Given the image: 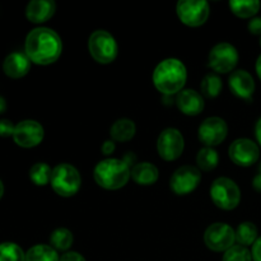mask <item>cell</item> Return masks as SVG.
Masks as SVG:
<instances>
[{
  "mask_svg": "<svg viewBox=\"0 0 261 261\" xmlns=\"http://www.w3.org/2000/svg\"><path fill=\"white\" fill-rule=\"evenodd\" d=\"M25 55L32 63L48 65L60 58L63 43L58 33L51 28L38 27L31 31L25 37Z\"/></svg>",
  "mask_w": 261,
  "mask_h": 261,
  "instance_id": "6da1fadb",
  "label": "cell"
},
{
  "mask_svg": "<svg viewBox=\"0 0 261 261\" xmlns=\"http://www.w3.org/2000/svg\"><path fill=\"white\" fill-rule=\"evenodd\" d=\"M135 161L133 153L125 155L122 160L106 158L97 163L93 177L101 188L106 190H117L124 188L132 177V163Z\"/></svg>",
  "mask_w": 261,
  "mask_h": 261,
  "instance_id": "7a4b0ae2",
  "label": "cell"
},
{
  "mask_svg": "<svg viewBox=\"0 0 261 261\" xmlns=\"http://www.w3.org/2000/svg\"><path fill=\"white\" fill-rule=\"evenodd\" d=\"M188 79V71L182 61L178 59L162 60L153 71V83L165 96L180 93Z\"/></svg>",
  "mask_w": 261,
  "mask_h": 261,
  "instance_id": "3957f363",
  "label": "cell"
},
{
  "mask_svg": "<svg viewBox=\"0 0 261 261\" xmlns=\"http://www.w3.org/2000/svg\"><path fill=\"white\" fill-rule=\"evenodd\" d=\"M51 188L58 195L70 198L75 195L82 185V178L78 170L68 163H60L53 168L51 175Z\"/></svg>",
  "mask_w": 261,
  "mask_h": 261,
  "instance_id": "277c9868",
  "label": "cell"
},
{
  "mask_svg": "<svg viewBox=\"0 0 261 261\" xmlns=\"http://www.w3.org/2000/svg\"><path fill=\"white\" fill-rule=\"evenodd\" d=\"M88 50L92 58L99 64H110L116 59L119 47L114 36L107 31H94L88 40Z\"/></svg>",
  "mask_w": 261,
  "mask_h": 261,
  "instance_id": "5b68a950",
  "label": "cell"
},
{
  "mask_svg": "<svg viewBox=\"0 0 261 261\" xmlns=\"http://www.w3.org/2000/svg\"><path fill=\"white\" fill-rule=\"evenodd\" d=\"M211 198L218 208L232 211L241 201V191L233 180L228 177H219L212 184Z\"/></svg>",
  "mask_w": 261,
  "mask_h": 261,
  "instance_id": "8992f818",
  "label": "cell"
},
{
  "mask_svg": "<svg viewBox=\"0 0 261 261\" xmlns=\"http://www.w3.org/2000/svg\"><path fill=\"white\" fill-rule=\"evenodd\" d=\"M178 18L189 27H199L208 20L211 9L205 0H180L176 7Z\"/></svg>",
  "mask_w": 261,
  "mask_h": 261,
  "instance_id": "52a82bcc",
  "label": "cell"
},
{
  "mask_svg": "<svg viewBox=\"0 0 261 261\" xmlns=\"http://www.w3.org/2000/svg\"><path fill=\"white\" fill-rule=\"evenodd\" d=\"M236 241V232L226 223H213L206 228L204 242L211 250L216 252H226Z\"/></svg>",
  "mask_w": 261,
  "mask_h": 261,
  "instance_id": "ba28073f",
  "label": "cell"
},
{
  "mask_svg": "<svg viewBox=\"0 0 261 261\" xmlns=\"http://www.w3.org/2000/svg\"><path fill=\"white\" fill-rule=\"evenodd\" d=\"M209 66L217 73H229L239 63V53L236 47L228 42H221L209 53Z\"/></svg>",
  "mask_w": 261,
  "mask_h": 261,
  "instance_id": "9c48e42d",
  "label": "cell"
},
{
  "mask_svg": "<svg viewBox=\"0 0 261 261\" xmlns=\"http://www.w3.org/2000/svg\"><path fill=\"white\" fill-rule=\"evenodd\" d=\"M185 140L177 129L168 127L160 134L157 140V150L165 161H175L182 154Z\"/></svg>",
  "mask_w": 261,
  "mask_h": 261,
  "instance_id": "30bf717a",
  "label": "cell"
},
{
  "mask_svg": "<svg viewBox=\"0 0 261 261\" xmlns=\"http://www.w3.org/2000/svg\"><path fill=\"white\" fill-rule=\"evenodd\" d=\"M228 154L234 165L241 166V167H250L259 160L260 149L256 143L252 140L240 138L229 145Z\"/></svg>",
  "mask_w": 261,
  "mask_h": 261,
  "instance_id": "8fae6325",
  "label": "cell"
},
{
  "mask_svg": "<svg viewBox=\"0 0 261 261\" xmlns=\"http://www.w3.org/2000/svg\"><path fill=\"white\" fill-rule=\"evenodd\" d=\"M200 170L194 166H182L177 168L171 177V189L177 195H188L193 193L200 184Z\"/></svg>",
  "mask_w": 261,
  "mask_h": 261,
  "instance_id": "7c38bea8",
  "label": "cell"
},
{
  "mask_svg": "<svg viewBox=\"0 0 261 261\" xmlns=\"http://www.w3.org/2000/svg\"><path fill=\"white\" fill-rule=\"evenodd\" d=\"M228 134V126L226 121L221 117H208L203 121V124L199 126V140L203 143L205 147H216L221 144L226 139Z\"/></svg>",
  "mask_w": 261,
  "mask_h": 261,
  "instance_id": "4fadbf2b",
  "label": "cell"
},
{
  "mask_svg": "<svg viewBox=\"0 0 261 261\" xmlns=\"http://www.w3.org/2000/svg\"><path fill=\"white\" fill-rule=\"evenodd\" d=\"M43 135L45 132L40 122L35 120H23L15 125L13 139L19 147L33 148L42 142Z\"/></svg>",
  "mask_w": 261,
  "mask_h": 261,
  "instance_id": "5bb4252c",
  "label": "cell"
},
{
  "mask_svg": "<svg viewBox=\"0 0 261 261\" xmlns=\"http://www.w3.org/2000/svg\"><path fill=\"white\" fill-rule=\"evenodd\" d=\"M229 88L232 93L240 98L251 101V97L255 92V81L251 74L246 70H236L229 75Z\"/></svg>",
  "mask_w": 261,
  "mask_h": 261,
  "instance_id": "9a60e30c",
  "label": "cell"
},
{
  "mask_svg": "<svg viewBox=\"0 0 261 261\" xmlns=\"http://www.w3.org/2000/svg\"><path fill=\"white\" fill-rule=\"evenodd\" d=\"M176 105L182 114L189 116L199 115L204 110L203 96L194 89H182L177 93Z\"/></svg>",
  "mask_w": 261,
  "mask_h": 261,
  "instance_id": "2e32d148",
  "label": "cell"
},
{
  "mask_svg": "<svg viewBox=\"0 0 261 261\" xmlns=\"http://www.w3.org/2000/svg\"><path fill=\"white\" fill-rule=\"evenodd\" d=\"M31 69V60L28 59V56L25 55V53H19V51H15V53L9 54V55L5 58L4 63H3V70L7 74L9 78L18 79L22 78V76L27 75V73Z\"/></svg>",
  "mask_w": 261,
  "mask_h": 261,
  "instance_id": "e0dca14e",
  "label": "cell"
},
{
  "mask_svg": "<svg viewBox=\"0 0 261 261\" xmlns=\"http://www.w3.org/2000/svg\"><path fill=\"white\" fill-rule=\"evenodd\" d=\"M55 9L53 0H32L25 7V17L32 23H43L53 17Z\"/></svg>",
  "mask_w": 261,
  "mask_h": 261,
  "instance_id": "ac0fdd59",
  "label": "cell"
},
{
  "mask_svg": "<svg viewBox=\"0 0 261 261\" xmlns=\"http://www.w3.org/2000/svg\"><path fill=\"white\" fill-rule=\"evenodd\" d=\"M132 177L139 185L149 186L157 182L158 177H160V172H158V168L153 163H135L132 168Z\"/></svg>",
  "mask_w": 261,
  "mask_h": 261,
  "instance_id": "d6986e66",
  "label": "cell"
},
{
  "mask_svg": "<svg viewBox=\"0 0 261 261\" xmlns=\"http://www.w3.org/2000/svg\"><path fill=\"white\" fill-rule=\"evenodd\" d=\"M135 133H137V126L130 119L116 120L110 129V134L115 142H127L134 138Z\"/></svg>",
  "mask_w": 261,
  "mask_h": 261,
  "instance_id": "ffe728a7",
  "label": "cell"
},
{
  "mask_svg": "<svg viewBox=\"0 0 261 261\" xmlns=\"http://www.w3.org/2000/svg\"><path fill=\"white\" fill-rule=\"evenodd\" d=\"M261 4L257 0H231L229 8L240 18H251L259 12Z\"/></svg>",
  "mask_w": 261,
  "mask_h": 261,
  "instance_id": "44dd1931",
  "label": "cell"
},
{
  "mask_svg": "<svg viewBox=\"0 0 261 261\" xmlns=\"http://www.w3.org/2000/svg\"><path fill=\"white\" fill-rule=\"evenodd\" d=\"M25 261H60V257L48 245H35L25 252Z\"/></svg>",
  "mask_w": 261,
  "mask_h": 261,
  "instance_id": "7402d4cb",
  "label": "cell"
},
{
  "mask_svg": "<svg viewBox=\"0 0 261 261\" xmlns=\"http://www.w3.org/2000/svg\"><path fill=\"white\" fill-rule=\"evenodd\" d=\"M236 241L241 246H251L256 242L257 237V228L254 223L251 222H244L237 227L236 231Z\"/></svg>",
  "mask_w": 261,
  "mask_h": 261,
  "instance_id": "603a6c76",
  "label": "cell"
},
{
  "mask_svg": "<svg viewBox=\"0 0 261 261\" xmlns=\"http://www.w3.org/2000/svg\"><path fill=\"white\" fill-rule=\"evenodd\" d=\"M73 245V233L66 228H58L51 233L50 246L56 251H66Z\"/></svg>",
  "mask_w": 261,
  "mask_h": 261,
  "instance_id": "cb8c5ba5",
  "label": "cell"
},
{
  "mask_svg": "<svg viewBox=\"0 0 261 261\" xmlns=\"http://www.w3.org/2000/svg\"><path fill=\"white\" fill-rule=\"evenodd\" d=\"M219 157L216 149L211 147L201 148L196 155L198 167L203 171H213L218 166Z\"/></svg>",
  "mask_w": 261,
  "mask_h": 261,
  "instance_id": "d4e9b609",
  "label": "cell"
},
{
  "mask_svg": "<svg viewBox=\"0 0 261 261\" xmlns=\"http://www.w3.org/2000/svg\"><path fill=\"white\" fill-rule=\"evenodd\" d=\"M51 175H53V170L47 163H36L31 167L30 170V178L35 185L37 186H45L51 181Z\"/></svg>",
  "mask_w": 261,
  "mask_h": 261,
  "instance_id": "484cf974",
  "label": "cell"
},
{
  "mask_svg": "<svg viewBox=\"0 0 261 261\" xmlns=\"http://www.w3.org/2000/svg\"><path fill=\"white\" fill-rule=\"evenodd\" d=\"M200 89L203 94L208 98H214L222 91V81L216 74H206L200 84Z\"/></svg>",
  "mask_w": 261,
  "mask_h": 261,
  "instance_id": "4316f807",
  "label": "cell"
},
{
  "mask_svg": "<svg viewBox=\"0 0 261 261\" xmlns=\"http://www.w3.org/2000/svg\"><path fill=\"white\" fill-rule=\"evenodd\" d=\"M0 261H25L23 250L13 242L0 244Z\"/></svg>",
  "mask_w": 261,
  "mask_h": 261,
  "instance_id": "83f0119b",
  "label": "cell"
},
{
  "mask_svg": "<svg viewBox=\"0 0 261 261\" xmlns=\"http://www.w3.org/2000/svg\"><path fill=\"white\" fill-rule=\"evenodd\" d=\"M223 261H252V255L247 247L233 245L224 252Z\"/></svg>",
  "mask_w": 261,
  "mask_h": 261,
  "instance_id": "f1b7e54d",
  "label": "cell"
},
{
  "mask_svg": "<svg viewBox=\"0 0 261 261\" xmlns=\"http://www.w3.org/2000/svg\"><path fill=\"white\" fill-rule=\"evenodd\" d=\"M14 129H15V125H13V122L10 121V120H7V119L0 120V137L3 138L13 137V134H14Z\"/></svg>",
  "mask_w": 261,
  "mask_h": 261,
  "instance_id": "f546056e",
  "label": "cell"
},
{
  "mask_svg": "<svg viewBox=\"0 0 261 261\" xmlns=\"http://www.w3.org/2000/svg\"><path fill=\"white\" fill-rule=\"evenodd\" d=\"M249 31L250 33L256 36H261V17H254L249 22Z\"/></svg>",
  "mask_w": 261,
  "mask_h": 261,
  "instance_id": "4dcf8cb0",
  "label": "cell"
},
{
  "mask_svg": "<svg viewBox=\"0 0 261 261\" xmlns=\"http://www.w3.org/2000/svg\"><path fill=\"white\" fill-rule=\"evenodd\" d=\"M60 261H86V259H84L81 254H78V252L69 251L65 252V254L60 257Z\"/></svg>",
  "mask_w": 261,
  "mask_h": 261,
  "instance_id": "1f68e13d",
  "label": "cell"
},
{
  "mask_svg": "<svg viewBox=\"0 0 261 261\" xmlns=\"http://www.w3.org/2000/svg\"><path fill=\"white\" fill-rule=\"evenodd\" d=\"M251 255L254 261H261V237L256 240L254 245H252Z\"/></svg>",
  "mask_w": 261,
  "mask_h": 261,
  "instance_id": "d6a6232c",
  "label": "cell"
},
{
  "mask_svg": "<svg viewBox=\"0 0 261 261\" xmlns=\"http://www.w3.org/2000/svg\"><path fill=\"white\" fill-rule=\"evenodd\" d=\"M115 148H116V147H115L114 140H106V142L102 144L101 150H102V153H103L105 155H110V154H112V153L115 152Z\"/></svg>",
  "mask_w": 261,
  "mask_h": 261,
  "instance_id": "836d02e7",
  "label": "cell"
},
{
  "mask_svg": "<svg viewBox=\"0 0 261 261\" xmlns=\"http://www.w3.org/2000/svg\"><path fill=\"white\" fill-rule=\"evenodd\" d=\"M252 186L255 188V190L261 191V165L259 167V172H257V175L255 176L254 181H252Z\"/></svg>",
  "mask_w": 261,
  "mask_h": 261,
  "instance_id": "e575fe53",
  "label": "cell"
},
{
  "mask_svg": "<svg viewBox=\"0 0 261 261\" xmlns=\"http://www.w3.org/2000/svg\"><path fill=\"white\" fill-rule=\"evenodd\" d=\"M255 135H256V140L257 143L261 145V117L257 120L256 126H255Z\"/></svg>",
  "mask_w": 261,
  "mask_h": 261,
  "instance_id": "d590c367",
  "label": "cell"
},
{
  "mask_svg": "<svg viewBox=\"0 0 261 261\" xmlns=\"http://www.w3.org/2000/svg\"><path fill=\"white\" fill-rule=\"evenodd\" d=\"M255 68H256V73H257V75H259V78L261 81V55L259 56V58H257L256 66H255Z\"/></svg>",
  "mask_w": 261,
  "mask_h": 261,
  "instance_id": "8d00e7d4",
  "label": "cell"
},
{
  "mask_svg": "<svg viewBox=\"0 0 261 261\" xmlns=\"http://www.w3.org/2000/svg\"><path fill=\"white\" fill-rule=\"evenodd\" d=\"M5 110H7V102H5L3 97H0V114H3Z\"/></svg>",
  "mask_w": 261,
  "mask_h": 261,
  "instance_id": "74e56055",
  "label": "cell"
},
{
  "mask_svg": "<svg viewBox=\"0 0 261 261\" xmlns=\"http://www.w3.org/2000/svg\"><path fill=\"white\" fill-rule=\"evenodd\" d=\"M3 194H4V185H3L2 180H0V199L3 198Z\"/></svg>",
  "mask_w": 261,
  "mask_h": 261,
  "instance_id": "f35d334b",
  "label": "cell"
},
{
  "mask_svg": "<svg viewBox=\"0 0 261 261\" xmlns=\"http://www.w3.org/2000/svg\"><path fill=\"white\" fill-rule=\"evenodd\" d=\"M260 46H261V40H260Z\"/></svg>",
  "mask_w": 261,
  "mask_h": 261,
  "instance_id": "ab89813d",
  "label": "cell"
}]
</instances>
